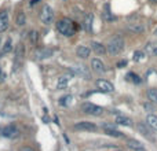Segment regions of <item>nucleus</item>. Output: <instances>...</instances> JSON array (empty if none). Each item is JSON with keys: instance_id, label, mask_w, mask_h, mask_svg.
<instances>
[{"instance_id": "f257e3e1", "label": "nucleus", "mask_w": 157, "mask_h": 151, "mask_svg": "<svg viewBox=\"0 0 157 151\" xmlns=\"http://www.w3.org/2000/svg\"><path fill=\"white\" fill-rule=\"evenodd\" d=\"M57 30L61 35L66 36V37H71L76 32V25L69 18H61L57 21Z\"/></svg>"}, {"instance_id": "f03ea898", "label": "nucleus", "mask_w": 157, "mask_h": 151, "mask_svg": "<svg viewBox=\"0 0 157 151\" xmlns=\"http://www.w3.org/2000/svg\"><path fill=\"white\" fill-rule=\"evenodd\" d=\"M124 46H125L124 39H123L121 36L116 35V36H113V37L108 41L106 48H108V52L110 55H119V54H121V52H123Z\"/></svg>"}, {"instance_id": "7ed1b4c3", "label": "nucleus", "mask_w": 157, "mask_h": 151, "mask_svg": "<svg viewBox=\"0 0 157 151\" xmlns=\"http://www.w3.org/2000/svg\"><path fill=\"white\" fill-rule=\"evenodd\" d=\"M81 111L86 114H90V116H101L103 113V109L101 106H97L94 103H90V102H84L81 105Z\"/></svg>"}, {"instance_id": "20e7f679", "label": "nucleus", "mask_w": 157, "mask_h": 151, "mask_svg": "<svg viewBox=\"0 0 157 151\" xmlns=\"http://www.w3.org/2000/svg\"><path fill=\"white\" fill-rule=\"evenodd\" d=\"M73 129L75 131H81V132H97L98 127L94 124V122L80 121V122H77V124L73 125Z\"/></svg>"}, {"instance_id": "39448f33", "label": "nucleus", "mask_w": 157, "mask_h": 151, "mask_svg": "<svg viewBox=\"0 0 157 151\" xmlns=\"http://www.w3.org/2000/svg\"><path fill=\"white\" fill-rule=\"evenodd\" d=\"M52 18H54V11L52 8L50 7L48 4H44L43 8H41V13H40V19L44 25H50L52 22Z\"/></svg>"}, {"instance_id": "423d86ee", "label": "nucleus", "mask_w": 157, "mask_h": 151, "mask_svg": "<svg viewBox=\"0 0 157 151\" xmlns=\"http://www.w3.org/2000/svg\"><path fill=\"white\" fill-rule=\"evenodd\" d=\"M73 72H75V74L81 76V77H84L86 80H91V73H90L88 68H87L86 65H81V63H76V65L73 66Z\"/></svg>"}, {"instance_id": "0eeeda50", "label": "nucleus", "mask_w": 157, "mask_h": 151, "mask_svg": "<svg viewBox=\"0 0 157 151\" xmlns=\"http://www.w3.org/2000/svg\"><path fill=\"white\" fill-rule=\"evenodd\" d=\"M10 25V15H8L7 10H2L0 11V33H4L8 29Z\"/></svg>"}, {"instance_id": "6e6552de", "label": "nucleus", "mask_w": 157, "mask_h": 151, "mask_svg": "<svg viewBox=\"0 0 157 151\" xmlns=\"http://www.w3.org/2000/svg\"><path fill=\"white\" fill-rule=\"evenodd\" d=\"M0 135L3 138H15L18 135V129L15 125H7V127H3L0 129Z\"/></svg>"}, {"instance_id": "1a4fd4ad", "label": "nucleus", "mask_w": 157, "mask_h": 151, "mask_svg": "<svg viewBox=\"0 0 157 151\" xmlns=\"http://www.w3.org/2000/svg\"><path fill=\"white\" fill-rule=\"evenodd\" d=\"M97 87H98V89L102 92H109V94H112V92L114 91L113 84L108 80H97Z\"/></svg>"}, {"instance_id": "9d476101", "label": "nucleus", "mask_w": 157, "mask_h": 151, "mask_svg": "<svg viewBox=\"0 0 157 151\" xmlns=\"http://www.w3.org/2000/svg\"><path fill=\"white\" fill-rule=\"evenodd\" d=\"M91 69L95 72V73H105L106 72V68L105 65H103V62L101 59H98V58H94V59H91Z\"/></svg>"}, {"instance_id": "9b49d317", "label": "nucleus", "mask_w": 157, "mask_h": 151, "mask_svg": "<svg viewBox=\"0 0 157 151\" xmlns=\"http://www.w3.org/2000/svg\"><path fill=\"white\" fill-rule=\"evenodd\" d=\"M127 28L130 32L135 33V35H141V33L145 32V25L141 24V22H130L127 25Z\"/></svg>"}, {"instance_id": "f8f14e48", "label": "nucleus", "mask_w": 157, "mask_h": 151, "mask_svg": "<svg viewBox=\"0 0 157 151\" xmlns=\"http://www.w3.org/2000/svg\"><path fill=\"white\" fill-rule=\"evenodd\" d=\"M91 50L97 55H105L106 52H108V48H106V46L98 43V41H92V43H91Z\"/></svg>"}, {"instance_id": "ddd939ff", "label": "nucleus", "mask_w": 157, "mask_h": 151, "mask_svg": "<svg viewBox=\"0 0 157 151\" xmlns=\"http://www.w3.org/2000/svg\"><path fill=\"white\" fill-rule=\"evenodd\" d=\"M150 129H152V128H150L147 124H142V122H139V124H138V131H139V132H141L145 138L153 140V135H152V131H150Z\"/></svg>"}, {"instance_id": "4468645a", "label": "nucleus", "mask_w": 157, "mask_h": 151, "mask_svg": "<svg viewBox=\"0 0 157 151\" xmlns=\"http://www.w3.org/2000/svg\"><path fill=\"white\" fill-rule=\"evenodd\" d=\"M90 54H91V48L87 46H78L76 50V55L81 59H87L90 57Z\"/></svg>"}, {"instance_id": "2eb2a0df", "label": "nucleus", "mask_w": 157, "mask_h": 151, "mask_svg": "<svg viewBox=\"0 0 157 151\" xmlns=\"http://www.w3.org/2000/svg\"><path fill=\"white\" fill-rule=\"evenodd\" d=\"M103 131H105V133L106 135H109V136H112V138H123V132H120V131H117V129H114L113 127H110V125H103Z\"/></svg>"}, {"instance_id": "dca6fc26", "label": "nucleus", "mask_w": 157, "mask_h": 151, "mask_svg": "<svg viewBox=\"0 0 157 151\" xmlns=\"http://www.w3.org/2000/svg\"><path fill=\"white\" fill-rule=\"evenodd\" d=\"M127 146L130 147L131 150H134V151H145L144 144H142L141 142L135 140V139H128V140H127Z\"/></svg>"}, {"instance_id": "f3484780", "label": "nucleus", "mask_w": 157, "mask_h": 151, "mask_svg": "<svg viewBox=\"0 0 157 151\" xmlns=\"http://www.w3.org/2000/svg\"><path fill=\"white\" fill-rule=\"evenodd\" d=\"M145 51H146V54L150 55V57H157V41H150V43H147L146 47H145Z\"/></svg>"}, {"instance_id": "a211bd4d", "label": "nucleus", "mask_w": 157, "mask_h": 151, "mask_svg": "<svg viewBox=\"0 0 157 151\" xmlns=\"http://www.w3.org/2000/svg\"><path fill=\"white\" fill-rule=\"evenodd\" d=\"M36 58L37 59H46V58H50L52 55V50L50 48H40L36 51Z\"/></svg>"}, {"instance_id": "6ab92c4d", "label": "nucleus", "mask_w": 157, "mask_h": 151, "mask_svg": "<svg viewBox=\"0 0 157 151\" xmlns=\"http://www.w3.org/2000/svg\"><path fill=\"white\" fill-rule=\"evenodd\" d=\"M116 124L117 125H124V127H131V125H132V121H131V118H128V117L120 114V116L116 117Z\"/></svg>"}, {"instance_id": "aec40b11", "label": "nucleus", "mask_w": 157, "mask_h": 151, "mask_svg": "<svg viewBox=\"0 0 157 151\" xmlns=\"http://www.w3.org/2000/svg\"><path fill=\"white\" fill-rule=\"evenodd\" d=\"M146 124L152 128L153 131H157V116L156 114H149L146 117Z\"/></svg>"}, {"instance_id": "412c9836", "label": "nucleus", "mask_w": 157, "mask_h": 151, "mask_svg": "<svg viewBox=\"0 0 157 151\" xmlns=\"http://www.w3.org/2000/svg\"><path fill=\"white\" fill-rule=\"evenodd\" d=\"M146 95H147V99H149V102H152L153 105H157V88L147 89Z\"/></svg>"}, {"instance_id": "4be33fe9", "label": "nucleus", "mask_w": 157, "mask_h": 151, "mask_svg": "<svg viewBox=\"0 0 157 151\" xmlns=\"http://www.w3.org/2000/svg\"><path fill=\"white\" fill-rule=\"evenodd\" d=\"M15 24L18 25V26H25V24H26V15H25L24 11H19V13L17 14Z\"/></svg>"}, {"instance_id": "5701e85b", "label": "nucleus", "mask_w": 157, "mask_h": 151, "mask_svg": "<svg viewBox=\"0 0 157 151\" xmlns=\"http://www.w3.org/2000/svg\"><path fill=\"white\" fill-rule=\"evenodd\" d=\"M68 84H69V78L66 77V76H61L57 81V88L58 89H65L66 87H68Z\"/></svg>"}, {"instance_id": "b1692460", "label": "nucleus", "mask_w": 157, "mask_h": 151, "mask_svg": "<svg viewBox=\"0 0 157 151\" xmlns=\"http://www.w3.org/2000/svg\"><path fill=\"white\" fill-rule=\"evenodd\" d=\"M25 55V47L22 43L18 44V47H17V52H15V63L18 62V59H22Z\"/></svg>"}, {"instance_id": "393cba45", "label": "nucleus", "mask_w": 157, "mask_h": 151, "mask_svg": "<svg viewBox=\"0 0 157 151\" xmlns=\"http://www.w3.org/2000/svg\"><path fill=\"white\" fill-rule=\"evenodd\" d=\"M92 19H94V15L91 13H88L86 17V21H84V28L88 32H91V29H92Z\"/></svg>"}, {"instance_id": "a878e982", "label": "nucleus", "mask_w": 157, "mask_h": 151, "mask_svg": "<svg viewBox=\"0 0 157 151\" xmlns=\"http://www.w3.org/2000/svg\"><path fill=\"white\" fill-rule=\"evenodd\" d=\"M11 50H13V41H11L10 37H8L7 40H6V44H4V47H3V50H2V54L3 55L7 54V52H10Z\"/></svg>"}, {"instance_id": "bb28decb", "label": "nucleus", "mask_w": 157, "mask_h": 151, "mask_svg": "<svg viewBox=\"0 0 157 151\" xmlns=\"http://www.w3.org/2000/svg\"><path fill=\"white\" fill-rule=\"evenodd\" d=\"M72 99H73V96L72 95H65V96H62L59 99V105L61 106H69L72 102Z\"/></svg>"}, {"instance_id": "cd10ccee", "label": "nucleus", "mask_w": 157, "mask_h": 151, "mask_svg": "<svg viewBox=\"0 0 157 151\" xmlns=\"http://www.w3.org/2000/svg\"><path fill=\"white\" fill-rule=\"evenodd\" d=\"M37 40H39V33L36 30H32L29 35V41L32 44H37Z\"/></svg>"}, {"instance_id": "c85d7f7f", "label": "nucleus", "mask_w": 157, "mask_h": 151, "mask_svg": "<svg viewBox=\"0 0 157 151\" xmlns=\"http://www.w3.org/2000/svg\"><path fill=\"white\" fill-rule=\"evenodd\" d=\"M127 78H128V80H131V81H134L135 84L141 83V78H139V76H136V74H134V73H128L127 74Z\"/></svg>"}, {"instance_id": "c756f323", "label": "nucleus", "mask_w": 157, "mask_h": 151, "mask_svg": "<svg viewBox=\"0 0 157 151\" xmlns=\"http://www.w3.org/2000/svg\"><path fill=\"white\" fill-rule=\"evenodd\" d=\"M144 59V52L142 51H135L134 52V61L135 62H139V61Z\"/></svg>"}, {"instance_id": "7c9ffc66", "label": "nucleus", "mask_w": 157, "mask_h": 151, "mask_svg": "<svg viewBox=\"0 0 157 151\" xmlns=\"http://www.w3.org/2000/svg\"><path fill=\"white\" fill-rule=\"evenodd\" d=\"M19 151H35V150H33L32 147H29V146H25V147H22Z\"/></svg>"}, {"instance_id": "2f4dec72", "label": "nucleus", "mask_w": 157, "mask_h": 151, "mask_svg": "<svg viewBox=\"0 0 157 151\" xmlns=\"http://www.w3.org/2000/svg\"><path fill=\"white\" fill-rule=\"evenodd\" d=\"M39 2H40V0H30V2H29V6H30V7H33V6H36Z\"/></svg>"}, {"instance_id": "473e14b6", "label": "nucleus", "mask_w": 157, "mask_h": 151, "mask_svg": "<svg viewBox=\"0 0 157 151\" xmlns=\"http://www.w3.org/2000/svg\"><path fill=\"white\" fill-rule=\"evenodd\" d=\"M125 65H127V62H125V61H121V62L117 63V68H121V66H125Z\"/></svg>"}, {"instance_id": "72a5a7b5", "label": "nucleus", "mask_w": 157, "mask_h": 151, "mask_svg": "<svg viewBox=\"0 0 157 151\" xmlns=\"http://www.w3.org/2000/svg\"><path fill=\"white\" fill-rule=\"evenodd\" d=\"M3 78H4V73L2 72V69H0V83L3 81Z\"/></svg>"}, {"instance_id": "f704fd0d", "label": "nucleus", "mask_w": 157, "mask_h": 151, "mask_svg": "<svg viewBox=\"0 0 157 151\" xmlns=\"http://www.w3.org/2000/svg\"><path fill=\"white\" fill-rule=\"evenodd\" d=\"M153 35H155V36H157V28L155 29V33H153Z\"/></svg>"}, {"instance_id": "c9c22d12", "label": "nucleus", "mask_w": 157, "mask_h": 151, "mask_svg": "<svg viewBox=\"0 0 157 151\" xmlns=\"http://www.w3.org/2000/svg\"><path fill=\"white\" fill-rule=\"evenodd\" d=\"M150 3H157V0H149Z\"/></svg>"}, {"instance_id": "e433bc0d", "label": "nucleus", "mask_w": 157, "mask_h": 151, "mask_svg": "<svg viewBox=\"0 0 157 151\" xmlns=\"http://www.w3.org/2000/svg\"><path fill=\"white\" fill-rule=\"evenodd\" d=\"M114 151H121V150H114Z\"/></svg>"}, {"instance_id": "4c0bfd02", "label": "nucleus", "mask_w": 157, "mask_h": 151, "mask_svg": "<svg viewBox=\"0 0 157 151\" xmlns=\"http://www.w3.org/2000/svg\"><path fill=\"white\" fill-rule=\"evenodd\" d=\"M0 55H3V54H0ZM0 58H2V57H0Z\"/></svg>"}, {"instance_id": "58836bf2", "label": "nucleus", "mask_w": 157, "mask_h": 151, "mask_svg": "<svg viewBox=\"0 0 157 151\" xmlns=\"http://www.w3.org/2000/svg\"><path fill=\"white\" fill-rule=\"evenodd\" d=\"M0 43H2V40H0Z\"/></svg>"}]
</instances>
